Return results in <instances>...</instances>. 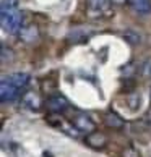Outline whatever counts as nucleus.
<instances>
[{
    "mask_svg": "<svg viewBox=\"0 0 151 157\" xmlns=\"http://www.w3.org/2000/svg\"><path fill=\"white\" fill-rule=\"evenodd\" d=\"M141 123H143V126L146 128V130H151V109L141 117Z\"/></svg>",
    "mask_w": 151,
    "mask_h": 157,
    "instance_id": "obj_19",
    "label": "nucleus"
},
{
    "mask_svg": "<svg viewBox=\"0 0 151 157\" xmlns=\"http://www.w3.org/2000/svg\"><path fill=\"white\" fill-rule=\"evenodd\" d=\"M125 101H127V107H129L130 110H133V112L138 110L140 105H141V96L138 94L137 91H130L129 94H127Z\"/></svg>",
    "mask_w": 151,
    "mask_h": 157,
    "instance_id": "obj_12",
    "label": "nucleus"
},
{
    "mask_svg": "<svg viewBox=\"0 0 151 157\" xmlns=\"http://www.w3.org/2000/svg\"><path fill=\"white\" fill-rule=\"evenodd\" d=\"M0 57H2V63H3V65H7V63L13 62L15 54H13V50H11L10 47H7V45H2V52H0Z\"/></svg>",
    "mask_w": 151,
    "mask_h": 157,
    "instance_id": "obj_15",
    "label": "nucleus"
},
{
    "mask_svg": "<svg viewBox=\"0 0 151 157\" xmlns=\"http://www.w3.org/2000/svg\"><path fill=\"white\" fill-rule=\"evenodd\" d=\"M70 123H72V126L78 133H86V135H88V133L96 131V123L91 120L89 115L81 113V112H77V113L72 115V117H70Z\"/></svg>",
    "mask_w": 151,
    "mask_h": 157,
    "instance_id": "obj_3",
    "label": "nucleus"
},
{
    "mask_svg": "<svg viewBox=\"0 0 151 157\" xmlns=\"http://www.w3.org/2000/svg\"><path fill=\"white\" fill-rule=\"evenodd\" d=\"M55 89H57V83H55L54 78H44V79H41V91L52 92V91H55Z\"/></svg>",
    "mask_w": 151,
    "mask_h": 157,
    "instance_id": "obj_14",
    "label": "nucleus"
},
{
    "mask_svg": "<svg viewBox=\"0 0 151 157\" xmlns=\"http://www.w3.org/2000/svg\"><path fill=\"white\" fill-rule=\"evenodd\" d=\"M111 2L115 5H125V3H129V0H111Z\"/></svg>",
    "mask_w": 151,
    "mask_h": 157,
    "instance_id": "obj_20",
    "label": "nucleus"
},
{
    "mask_svg": "<svg viewBox=\"0 0 151 157\" xmlns=\"http://www.w3.org/2000/svg\"><path fill=\"white\" fill-rule=\"evenodd\" d=\"M85 143L86 146H89L91 149H96V151H101L107 146V136L101 131H93V133H88L85 138Z\"/></svg>",
    "mask_w": 151,
    "mask_h": 157,
    "instance_id": "obj_8",
    "label": "nucleus"
},
{
    "mask_svg": "<svg viewBox=\"0 0 151 157\" xmlns=\"http://www.w3.org/2000/svg\"><path fill=\"white\" fill-rule=\"evenodd\" d=\"M20 102H21L23 107L31 110V112H39V110L42 109V104H46V102H42L41 96L34 91H25L20 97Z\"/></svg>",
    "mask_w": 151,
    "mask_h": 157,
    "instance_id": "obj_5",
    "label": "nucleus"
},
{
    "mask_svg": "<svg viewBox=\"0 0 151 157\" xmlns=\"http://www.w3.org/2000/svg\"><path fill=\"white\" fill-rule=\"evenodd\" d=\"M124 39L127 40V42H130L133 45H137V44H140L141 42V34L140 33H137L135 29H127L124 33Z\"/></svg>",
    "mask_w": 151,
    "mask_h": 157,
    "instance_id": "obj_13",
    "label": "nucleus"
},
{
    "mask_svg": "<svg viewBox=\"0 0 151 157\" xmlns=\"http://www.w3.org/2000/svg\"><path fill=\"white\" fill-rule=\"evenodd\" d=\"M140 71H141V75H143L145 78H151V62L149 60H146L140 67Z\"/></svg>",
    "mask_w": 151,
    "mask_h": 157,
    "instance_id": "obj_18",
    "label": "nucleus"
},
{
    "mask_svg": "<svg viewBox=\"0 0 151 157\" xmlns=\"http://www.w3.org/2000/svg\"><path fill=\"white\" fill-rule=\"evenodd\" d=\"M46 107L50 113H63L65 110L68 109V101L63 96L60 94H54V96H49L47 101H46Z\"/></svg>",
    "mask_w": 151,
    "mask_h": 157,
    "instance_id": "obj_7",
    "label": "nucleus"
},
{
    "mask_svg": "<svg viewBox=\"0 0 151 157\" xmlns=\"http://www.w3.org/2000/svg\"><path fill=\"white\" fill-rule=\"evenodd\" d=\"M18 37L21 42L25 44H34L38 42L39 37H41V31H39V26L34 25V23H28V25H23V28L18 33Z\"/></svg>",
    "mask_w": 151,
    "mask_h": 157,
    "instance_id": "obj_6",
    "label": "nucleus"
},
{
    "mask_svg": "<svg viewBox=\"0 0 151 157\" xmlns=\"http://www.w3.org/2000/svg\"><path fill=\"white\" fill-rule=\"evenodd\" d=\"M104 125H106L107 128H111V130L120 131V130L125 128V120L115 112H107L106 115H104Z\"/></svg>",
    "mask_w": 151,
    "mask_h": 157,
    "instance_id": "obj_9",
    "label": "nucleus"
},
{
    "mask_svg": "<svg viewBox=\"0 0 151 157\" xmlns=\"http://www.w3.org/2000/svg\"><path fill=\"white\" fill-rule=\"evenodd\" d=\"M111 0H86V13L91 18H104L111 15Z\"/></svg>",
    "mask_w": 151,
    "mask_h": 157,
    "instance_id": "obj_2",
    "label": "nucleus"
},
{
    "mask_svg": "<svg viewBox=\"0 0 151 157\" xmlns=\"http://www.w3.org/2000/svg\"><path fill=\"white\" fill-rule=\"evenodd\" d=\"M0 23L2 29L8 34H18L23 28V13L18 8L0 10Z\"/></svg>",
    "mask_w": 151,
    "mask_h": 157,
    "instance_id": "obj_1",
    "label": "nucleus"
},
{
    "mask_svg": "<svg viewBox=\"0 0 151 157\" xmlns=\"http://www.w3.org/2000/svg\"><path fill=\"white\" fill-rule=\"evenodd\" d=\"M20 0H0V10H10L18 7Z\"/></svg>",
    "mask_w": 151,
    "mask_h": 157,
    "instance_id": "obj_17",
    "label": "nucleus"
},
{
    "mask_svg": "<svg viewBox=\"0 0 151 157\" xmlns=\"http://www.w3.org/2000/svg\"><path fill=\"white\" fill-rule=\"evenodd\" d=\"M129 5L138 15L151 13V0H129Z\"/></svg>",
    "mask_w": 151,
    "mask_h": 157,
    "instance_id": "obj_10",
    "label": "nucleus"
},
{
    "mask_svg": "<svg viewBox=\"0 0 151 157\" xmlns=\"http://www.w3.org/2000/svg\"><path fill=\"white\" fill-rule=\"evenodd\" d=\"M120 157H141L140 152L135 149V147H132V146H127L125 149H122V152H120Z\"/></svg>",
    "mask_w": 151,
    "mask_h": 157,
    "instance_id": "obj_16",
    "label": "nucleus"
},
{
    "mask_svg": "<svg viewBox=\"0 0 151 157\" xmlns=\"http://www.w3.org/2000/svg\"><path fill=\"white\" fill-rule=\"evenodd\" d=\"M18 97H21V89L18 86H15L7 76H3L2 83H0V99H2V102H13Z\"/></svg>",
    "mask_w": 151,
    "mask_h": 157,
    "instance_id": "obj_4",
    "label": "nucleus"
},
{
    "mask_svg": "<svg viewBox=\"0 0 151 157\" xmlns=\"http://www.w3.org/2000/svg\"><path fill=\"white\" fill-rule=\"evenodd\" d=\"M7 78L15 86H18L20 89H25L28 86V83H30V75H26V73H11V75H8Z\"/></svg>",
    "mask_w": 151,
    "mask_h": 157,
    "instance_id": "obj_11",
    "label": "nucleus"
}]
</instances>
